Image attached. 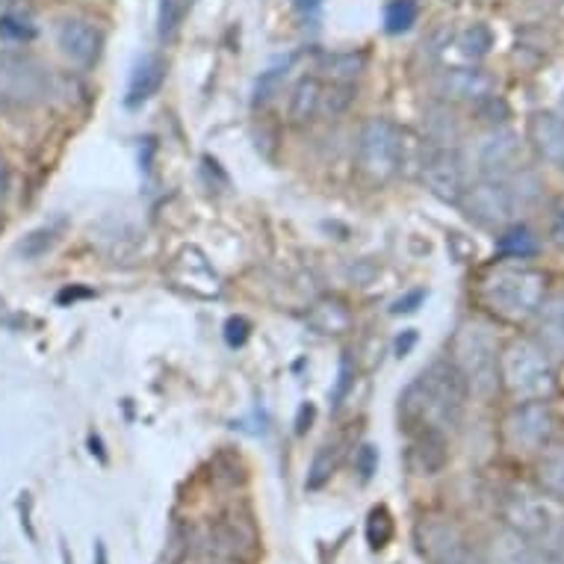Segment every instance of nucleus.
I'll return each instance as SVG.
<instances>
[{"label":"nucleus","instance_id":"f257e3e1","mask_svg":"<svg viewBox=\"0 0 564 564\" xmlns=\"http://www.w3.org/2000/svg\"><path fill=\"white\" fill-rule=\"evenodd\" d=\"M467 402V384L449 361L432 364L399 399V414L408 429L444 432L455 426Z\"/></svg>","mask_w":564,"mask_h":564},{"label":"nucleus","instance_id":"f03ea898","mask_svg":"<svg viewBox=\"0 0 564 564\" xmlns=\"http://www.w3.org/2000/svg\"><path fill=\"white\" fill-rule=\"evenodd\" d=\"M479 299L506 323H523L538 314L546 299V275L527 263H500L481 278Z\"/></svg>","mask_w":564,"mask_h":564},{"label":"nucleus","instance_id":"7ed1b4c3","mask_svg":"<svg viewBox=\"0 0 564 564\" xmlns=\"http://www.w3.org/2000/svg\"><path fill=\"white\" fill-rule=\"evenodd\" d=\"M449 364L467 384V393L488 399L500 388V346L488 325L464 323L449 346Z\"/></svg>","mask_w":564,"mask_h":564},{"label":"nucleus","instance_id":"20e7f679","mask_svg":"<svg viewBox=\"0 0 564 564\" xmlns=\"http://www.w3.org/2000/svg\"><path fill=\"white\" fill-rule=\"evenodd\" d=\"M538 193L535 177L509 175V177H481L479 184L464 189L462 204L473 223L485 228H506L514 219L520 207L532 204Z\"/></svg>","mask_w":564,"mask_h":564},{"label":"nucleus","instance_id":"39448f33","mask_svg":"<svg viewBox=\"0 0 564 564\" xmlns=\"http://www.w3.org/2000/svg\"><path fill=\"white\" fill-rule=\"evenodd\" d=\"M500 384L518 402H538L555 390V372L544 346L527 337L514 340L500 351Z\"/></svg>","mask_w":564,"mask_h":564},{"label":"nucleus","instance_id":"423d86ee","mask_svg":"<svg viewBox=\"0 0 564 564\" xmlns=\"http://www.w3.org/2000/svg\"><path fill=\"white\" fill-rule=\"evenodd\" d=\"M51 93V68L21 47L0 51V104L36 107Z\"/></svg>","mask_w":564,"mask_h":564},{"label":"nucleus","instance_id":"0eeeda50","mask_svg":"<svg viewBox=\"0 0 564 564\" xmlns=\"http://www.w3.org/2000/svg\"><path fill=\"white\" fill-rule=\"evenodd\" d=\"M405 160V133L397 121L370 119L358 137V172L370 184H388Z\"/></svg>","mask_w":564,"mask_h":564},{"label":"nucleus","instance_id":"6e6552de","mask_svg":"<svg viewBox=\"0 0 564 564\" xmlns=\"http://www.w3.org/2000/svg\"><path fill=\"white\" fill-rule=\"evenodd\" d=\"M555 416L544 399H538V402H520L506 416V441L518 453H532V449H538V446H544L550 441Z\"/></svg>","mask_w":564,"mask_h":564},{"label":"nucleus","instance_id":"1a4fd4ad","mask_svg":"<svg viewBox=\"0 0 564 564\" xmlns=\"http://www.w3.org/2000/svg\"><path fill=\"white\" fill-rule=\"evenodd\" d=\"M423 184L432 195L444 202H462L467 181H464V163L453 145H432L423 158Z\"/></svg>","mask_w":564,"mask_h":564},{"label":"nucleus","instance_id":"9d476101","mask_svg":"<svg viewBox=\"0 0 564 564\" xmlns=\"http://www.w3.org/2000/svg\"><path fill=\"white\" fill-rule=\"evenodd\" d=\"M56 47L63 51L68 63L80 65V68H93L101 59L104 33L95 28L93 21L86 19H65L56 28Z\"/></svg>","mask_w":564,"mask_h":564},{"label":"nucleus","instance_id":"9b49d317","mask_svg":"<svg viewBox=\"0 0 564 564\" xmlns=\"http://www.w3.org/2000/svg\"><path fill=\"white\" fill-rule=\"evenodd\" d=\"M520 154V139L511 130H494L481 139L479 145V172L481 177H509L514 172Z\"/></svg>","mask_w":564,"mask_h":564},{"label":"nucleus","instance_id":"f8f14e48","mask_svg":"<svg viewBox=\"0 0 564 564\" xmlns=\"http://www.w3.org/2000/svg\"><path fill=\"white\" fill-rule=\"evenodd\" d=\"M527 133L538 158L553 166H564V121L555 112H532Z\"/></svg>","mask_w":564,"mask_h":564},{"label":"nucleus","instance_id":"ddd939ff","mask_svg":"<svg viewBox=\"0 0 564 564\" xmlns=\"http://www.w3.org/2000/svg\"><path fill=\"white\" fill-rule=\"evenodd\" d=\"M538 332L546 355L564 358V293L550 296L538 307Z\"/></svg>","mask_w":564,"mask_h":564},{"label":"nucleus","instance_id":"4468645a","mask_svg":"<svg viewBox=\"0 0 564 564\" xmlns=\"http://www.w3.org/2000/svg\"><path fill=\"white\" fill-rule=\"evenodd\" d=\"M163 77H166V65L160 56H142L133 68V75H130L128 84V104L130 107H139V104H145L149 98L160 93V86H163Z\"/></svg>","mask_w":564,"mask_h":564},{"label":"nucleus","instance_id":"2eb2a0df","mask_svg":"<svg viewBox=\"0 0 564 564\" xmlns=\"http://www.w3.org/2000/svg\"><path fill=\"white\" fill-rule=\"evenodd\" d=\"M441 95L449 101H485L490 98V80L479 72H446L441 77Z\"/></svg>","mask_w":564,"mask_h":564},{"label":"nucleus","instance_id":"dca6fc26","mask_svg":"<svg viewBox=\"0 0 564 564\" xmlns=\"http://www.w3.org/2000/svg\"><path fill=\"white\" fill-rule=\"evenodd\" d=\"M323 98H325V86L319 84L316 77L299 80L296 89H293V98H290V119H293V124L314 121L316 116L323 112Z\"/></svg>","mask_w":564,"mask_h":564},{"label":"nucleus","instance_id":"f3484780","mask_svg":"<svg viewBox=\"0 0 564 564\" xmlns=\"http://www.w3.org/2000/svg\"><path fill=\"white\" fill-rule=\"evenodd\" d=\"M311 325H314L319 334H343L351 325L349 307L334 302V299H325L311 311Z\"/></svg>","mask_w":564,"mask_h":564},{"label":"nucleus","instance_id":"a211bd4d","mask_svg":"<svg viewBox=\"0 0 564 564\" xmlns=\"http://www.w3.org/2000/svg\"><path fill=\"white\" fill-rule=\"evenodd\" d=\"M455 47H458V54L464 59L479 63V59H485L490 54V47H494V33H490L488 24H470V28L458 33Z\"/></svg>","mask_w":564,"mask_h":564},{"label":"nucleus","instance_id":"6ab92c4d","mask_svg":"<svg viewBox=\"0 0 564 564\" xmlns=\"http://www.w3.org/2000/svg\"><path fill=\"white\" fill-rule=\"evenodd\" d=\"M500 254L511 260H527L538 254V237L527 225H511L500 234Z\"/></svg>","mask_w":564,"mask_h":564},{"label":"nucleus","instance_id":"aec40b11","mask_svg":"<svg viewBox=\"0 0 564 564\" xmlns=\"http://www.w3.org/2000/svg\"><path fill=\"white\" fill-rule=\"evenodd\" d=\"M538 481L553 497H564V446L546 449L544 458L538 462Z\"/></svg>","mask_w":564,"mask_h":564},{"label":"nucleus","instance_id":"412c9836","mask_svg":"<svg viewBox=\"0 0 564 564\" xmlns=\"http://www.w3.org/2000/svg\"><path fill=\"white\" fill-rule=\"evenodd\" d=\"M416 0H390L388 10H384V30L399 36V33H408V30L416 24Z\"/></svg>","mask_w":564,"mask_h":564},{"label":"nucleus","instance_id":"4be33fe9","mask_svg":"<svg viewBox=\"0 0 564 564\" xmlns=\"http://www.w3.org/2000/svg\"><path fill=\"white\" fill-rule=\"evenodd\" d=\"M36 36V24L24 12H3L0 15V39H10V42H30Z\"/></svg>","mask_w":564,"mask_h":564},{"label":"nucleus","instance_id":"5701e85b","mask_svg":"<svg viewBox=\"0 0 564 564\" xmlns=\"http://www.w3.org/2000/svg\"><path fill=\"white\" fill-rule=\"evenodd\" d=\"M184 19V0H160V15H158V30L160 39H172L181 28Z\"/></svg>","mask_w":564,"mask_h":564},{"label":"nucleus","instance_id":"b1692460","mask_svg":"<svg viewBox=\"0 0 564 564\" xmlns=\"http://www.w3.org/2000/svg\"><path fill=\"white\" fill-rule=\"evenodd\" d=\"M334 467H337V446H319V453H316L314 458V467H311V479H307V485L311 488H319L328 476L334 473Z\"/></svg>","mask_w":564,"mask_h":564},{"label":"nucleus","instance_id":"393cba45","mask_svg":"<svg viewBox=\"0 0 564 564\" xmlns=\"http://www.w3.org/2000/svg\"><path fill=\"white\" fill-rule=\"evenodd\" d=\"M367 535H370L372 546H384L393 535V520L384 509H376L370 514V527H367Z\"/></svg>","mask_w":564,"mask_h":564},{"label":"nucleus","instance_id":"a878e982","mask_svg":"<svg viewBox=\"0 0 564 564\" xmlns=\"http://www.w3.org/2000/svg\"><path fill=\"white\" fill-rule=\"evenodd\" d=\"M54 240H56L54 228H42V231H33L28 240L21 242V251L30 254V258H39V254H45V251L54 246Z\"/></svg>","mask_w":564,"mask_h":564},{"label":"nucleus","instance_id":"bb28decb","mask_svg":"<svg viewBox=\"0 0 564 564\" xmlns=\"http://www.w3.org/2000/svg\"><path fill=\"white\" fill-rule=\"evenodd\" d=\"M550 240L564 251V195H558L550 207Z\"/></svg>","mask_w":564,"mask_h":564},{"label":"nucleus","instance_id":"cd10ccee","mask_svg":"<svg viewBox=\"0 0 564 564\" xmlns=\"http://www.w3.org/2000/svg\"><path fill=\"white\" fill-rule=\"evenodd\" d=\"M246 337H249V323H246L242 316L228 319V325H225V340L231 343V346H242Z\"/></svg>","mask_w":564,"mask_h":564},{"label":"nucleus","instance_id":"c85d7f7f","mask_svg":"<svg viewBox=\"0 0 564 564\" xmlns=\"http://www.w3.org/2000/svg\"><path fill=\"white\" fill-rule=\"evenodd\" d=\"M426 299V290H414V293H408L405 299H399L397 305H393V314H411V311H416V305Z\"/></svg>","mask_w":564,"mask_h":564},{"label":"nucleus","instance_id":"c756f323","mask_svg":"<svg viewBox=\"0 0 564 564\" xmlns=\"http://www.w3.org/2000/svg\"><path fill=\"white\" fill-rule=\"evenodd\" d=\"M7 193H10V166H7V160L0 154V202L7 198Z\"/></svg>","mask_w":564,"mask_h":564},{"label":"nucleus","instance_id":"7c9ffc66","mask_svg":"<svg viewBox=\"0 0 564 564\" xmlns=\"http://www.w3.org/2000/svg\"><path fill=\"white\" fill-rule=\"evenodd\" d=\"M319 3H323V0H296V7H302V10H314Z\"/></svg>","mask_w":564,"mask_h":564},{"label":"nucleus","instance_id":"2f4dec72","mask_svg":"<svg viewBox=\"0 0 564 564\" xmlns=\"http://www.w3.org/2000/svg\"><path fill=\"white\" fill-rule=\"evenodd\" d=\"M0 3H3V7H7V3H12V0H0Z\"/></svg>","mask_w":564,"mask_h":564}]
</instances>
